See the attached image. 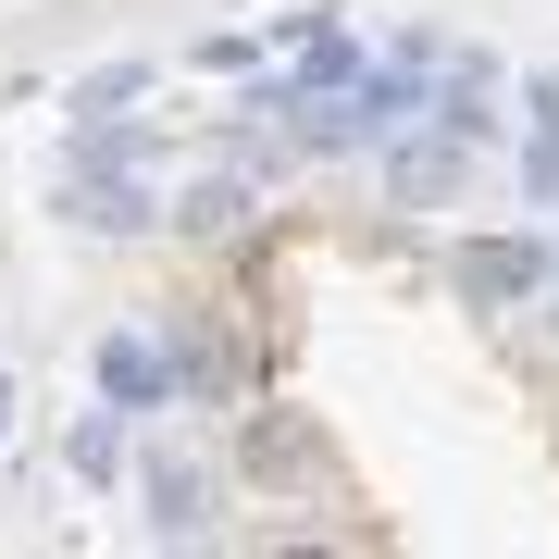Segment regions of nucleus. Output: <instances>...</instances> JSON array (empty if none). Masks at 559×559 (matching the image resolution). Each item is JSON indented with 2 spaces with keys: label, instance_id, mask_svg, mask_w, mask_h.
<instances>
[{
  "label": "nucleus",
  "instance_id": "nucleus-1",
  "mask_svg": "<svg viewBox=\"0 0 559 559\" xmlns=\"http://www.w3.org/2000/svg\"><path fill=\"white\" fill-rule=\"evenodd\" d=\"M448 286L473 311H547V286H559V249L522 224V237H460L448 249Z\"/></svg>",
  "mask_w": 559,
  "mask_h": 559
},
{
  "label": "nucleus",
  "instance_id": "nucleus-2",
  "mask_svg": "<svg viewBox=\"0 0 559 559\" xmlns=\"http://www.w3.org/2000/svg\"><path fill=\"white\" fill-rule=\"evenodd\" d=\"M87 373H100V399L138 423V411H175L187 399V360H175V336H150V323H124V336H100V360H87Z\"/></svg>",
  "mask_w": 559,
  "mask_h": 559
},
{
  "label": "nucleus",
  "instance_id": "nucleus-3",
  "mask_svg": "<svg viewBox=\"0 0 559 559\" xmlns=\"http://www.w3.org/2000/svg\"><path fill=\"white\" fill-rule=\"evenodd\" d=\"M460 175H473V138H448V124H399V138H385V200L399 212H448L460 200Z\"/></svg>",
  "mask_w": 559,
  "mask_h": 559
},
{
  "label": "nucleus",
  "instance_id": "nucleus-4",
  "mask_svg": "<svg viewBox=\"0 0 559 559\" xmlns=\"http://www.w3.org/2000/svg\"><path fill=\"white\" fill-rule=\"evenodd\" d=\"M138 498H150V535H162V547H200V535H212V473H200V460L162 448L150 473H138Z\"/></svg>",
  "mask_w": 559,
  "mask_h": 559
},
{
  "label": "nucleus",
  "instance_id": "nucleus-5",
  "mask_svg": "<svg viewBox=\"0 0 559 559\" xmlns=\"http://www.w3.org/2000/svg\"><path fill=\"white\" fill-rule=\"evenodd\" d=\"M423 124H448V138H498V62H473V50H448V87L423 100Z\"/></svg>",
  "mask_w": 559,
  "mask_h": 559
},
{
  "label": "nucleus",
  "instance_id": "nucleus-6",
  "mask_svg": "<svg viewBox=\"0 0 559 559\" xmlns=\"http://www.w3.org/2000/svg\"><path fill=\"white\" fill-rule=\"evenodd\" d=\"M162 224H175V237H200V249L249 237V162H237V175H200V187H187V200L162 212Z\"/></svg>",
  "mask_w": 559,
  "mask_h": 559
},
{
  "label": "nucleus",
  "instance_id": "nucleus-7",
  "mask_svg": "<svg viewBox=\"0 0 559 559\" xmlns=\"http://www.w3.org/2000/svg\"><path fill=\"white\" fill-rule=\"evenodd\" d=\"M522 200L559 212V75L522 87Z\"/></svg>",
  "mask_w": 559,
  "mask_h": 559
},
{
  "label": "nucleus",
  "instance_id": "nucleus-8",
  "mask_svg": "<svg viewBox=\"0 0 559 559\" xmlns=\"http://www.w3.org/2000/svg\"><path fill=\"white\" fill-rule=\"evenodd\" d=\"M62 473H75L87 485V498H112V485H124V411L100 399V411H87L75 423V436H62Z\"/></svg>",
  "mask_w": 559,
  "mask_h": 559
},
{
  "label": "nucleus",
  "instance_id": "nucleus-9",
  "mask_svg": "<svg viewBox=\"0 0 559 559\" xmlns=\"http://www.w3.org/2000/svg\"><path fill=\"white\" fill-rule=\"evenodd\" d=\"M237 460H249L261 485H299V473H311V436H299L286 411H249V423H237Z\"/></svg>",
  "mask_w": 559,
  "mask_h": 559
},
{
  "label": "nucleus",
  "instance_id": "nucleus-10",
  "mask_svg": "<svg viewBox=\"0 0 559 559\" xmlns=\"http://www.w3.org/2000/svg\"><path fill=\"white\" fill-rule=\"evenodd\" d=\"M547 336H559V286H547Z\"/></svg>",
  "mask_w": 559,
  "mask_h": 559
}]
</instances>
